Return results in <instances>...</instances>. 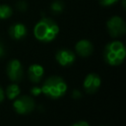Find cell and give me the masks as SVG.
<instances>
[{
    "instance_id": "6da1fadb",
    "label": "cell",
    "mask_w": 126,
    "mask_h": 126,
    "mask_svg": "<svg viewBox=\"0 0 126 126\" xmlns=\"http://www.w3.org/2000/svg\"><path fill=\"white\" fill-rule=\"evenodd\" d=\"M59 32L58 25L50 18H43L39 20L33 29L35 38L42 42L52 41Z\"/></svg>"
},
{
    "instance_id": "7a4b0ae2",
    "label": "cell",
    "mask_w": 126,
    "mask_h": 126,
    "mask_svg": "<svg viewBox=\"0 0 126 126\" xmlns=\"http://www.w3.org/2000/svg\"><path fill=\"white\" fill-rule=\"evenodd\" d=\"M126 56V49L121 41L114 40L106 44L103 51L104 61L111 66L120 65Z\"/></svg>"
},
{
    "instance_id": "3957f363",
    "label": "cell",
    "mask_w": 126,
    "mask_h": 126,
    "mask_svg": "<svg viewBox=\"0 0 126 126\" xmlns=\"http://www.w3.org/2000/svg\"><path fill=\"white\" fill-rule=\"evenodd\" d=\"M41 88V93L50 98H59L67 92V84L63 78L59 76H52L47 78Z\"/></svg>"
},
{
    "instance_id": "277c9868",
    "label": "cell",
    "mask_w": 126,
    "mask_h": 126,
    "mask_svg": "<svg viewBox=\"0 0 126 126\" xmlns=\"http://www.w3.org/2000/svg\"><path fill=\"white\" fill-rule=\"evenodd\" d=\"M106 28L112 37H120L126 32V24L124 20L118 16L111 17L106 23Z\"/></svg>"
},
{
    "instance_id": "5b68a950",
    "label": "cell",
    "mask_w": 126,
    "mask_h": 126,
    "mask_svg": "<svg viewBox=\"0 0 126 126\" xmlns=\"http://www.w3.org/2000/svg\"><path fill=\"white\" fill-rule=\"evenodd\" d=\"M34 100L32 98V96L29 95L17 96L13 102V107L19 114L31 113L34 109Z\"/></svg>"
},
{
    "instance_id": "8992f818",
    "label": "cell",
    "mask_w": 126,
    "mask_h": 126,
    "mask_svg": "<svg viewBox=\"0 0 126 126\" xmlns=\"http://www.w3.org/2000/svg\"><path fill=\"white\" fill-rule=\"evenodd\" d=\"M7 75L12 82H20L24 77V68L22 63L17 59L10 60L7 65Z\"/></svg>"
},
{
    "instance_id": "52a82bcc",
    "label": "cell",
    "mask_w": 126,
    "mask_h": 126,
    "mask_svg": "<svg viewBox=\"0 0 126 126\" xmlns=\"http://www.w3.org/2000/svg\"><path fill=\"white\" fill-rule=\"evenodd\" d=\"M100 84H101L100 77L97 74L91 73V74L86 76L84 83H83V87H84V90L86 93L94 94L99 89Z\"/></svg>"
},
{
    "instance_id": "ba28073f",
    "label": "cell",
    "mask_w": 126,
    "mask_h": 126,
    "mask_svg": "<svg viewBox=\"0 0 126 126\" xmlns=\"http://www.w3.org/2000/svg\"><path fill=\"white\" fill-rule=\"evenodd\" d=\"M55 58H56V61L61 66H70L75 62L76 55L72 50L67 48H62L56 52Z\"/></svg>"
},
{
    "instance_id": "9c48e42d",
    "label": "cell",
    "mask_w": 126,
    "mask_h": 126,
    "mask_svg": "<svg viewBox=\"0 0 126 126\" xmlns=\"http://www.w3.org/2000/svg\"><path fill=\"white\" fill-rule=\"evenodd\" d=\"M75 50H76V53L81 57H88L93 53L94 45L88 39H81L76 43Z\"/></svg>"
},
{
    "instance_id": "30bf717a",
    "label": "cell",
    "mask_w": 126,
    "mask_h": 126,
    "mask_svg": "<svg viewBox=\"0 0 126 126\" xmlns=\"http://www.w3.org/2000/svg\"><path fill=\"white\" fill-rule=\"evenodd\" d=\"M27 28L24 24L22 23H16L13 24L12 26H10L9 30H8V33L9 35L16 40H20L22 38H24L27 35Z\"/></svg>"
},
{
    "instance_id": "8fae6325",
    "label": "cell",
    "mask_w": 126,
    "mask_h": 126,
    "mask_svg": "<svg viewBox=\"0 0 126 126\" xmlns=\"http://www.w3.org/2000/svg\"><path fill=\"white\" fill-rule=\"evenodd\" d=\"M43 74H44L43 67L38 64H32L29 67V70H28L29 79L31 80V82L34 84L40 82V80L43 77Z\"/></svg>"
},
{
    "instance_id": "7c38bea8",
    "label": "cell",
    "mask_w": 126,
    "mask_h": 126,
    "mask_svg": "<svg viewBox=\"0 0 126 126\" xmlns=\"http://www.w3.org/2000/svg\"><path fill=\"white\" fill-rule=\"evenodd\" d=\"M20 93H21V91H20V88L18 87V85L17 84H12V85L7 87L5 94L7 95V97L9 99H15L17 96H19Z\"/></svg>"
},
{
    "instance_id": "4fadbf2b",
    "label": "cell",
    "mask_w": 126,
    "mask_h": 126,
    "mask_svg": "<svg viewBox=\"0 0 126 126\" xmlns=\"http://www.w3.org/2000/svg\"><path fill=\"white\" fill-rule=\"evenodd\" d=\"M12 14H13V10L10 6L6 4L0 5V20H5V19L10 18Z\"/></svg>"
},
{
    "instance_id": "5bb4252c",
    "label": "cell",
    "mask_w": 126,
    "mask_h": 126,
    "mask_svg": "<svg viewBox=\"0 0 126 126\" xmlns=\"http://www.w3.org/2000/svg\"><path fill=\"white\" fill-rule=\"evenodd\" d=\"M50 9H51V11L53 13H56V14L61 13L63 11V9H64V2L61 1V0L53 1L51 3V5H50Z\"/></svg>"
},
{
    "instance_id": "9a60e30c",
    "label": "cell",
    "mask_w": 126,
    "mask_h": 126,
    "mask_svg": "<svg viewBox=\"0 0 126 126\" xmlns=\"http://www.w3.org/2000/svg\"><path fill=\"white\" fill-rule=\"evenodd\" d=\"M16 6H17V9L19 10V11H26L27 10V3L25 2V1H19L17 4H16Z\"/></svg>"
},
{
    "instance_id": "2e32d148",
    "label": "cell",
    "mask_w": 126,
    "mask_h": 126,
    "mask_svg": "<svg viewBox=\"0 0 126 126\" xmlns=\"http://www.w3.org/2000/svg\"><path fill=\"white\" fill-rule=\"evenodd\" d=\"M119 0H99V3L102 6H111L113 4H115L116 2H118Z\"/></svg>"
},
{
    "instance_id": "e0dca14e",
    "label": "cell",
    "mask_w": 126,
    "mask_h": 126,
    "mask_svg": "<svg viewBox=\"0 0 126 126\" xmlns=\"http://www.w3.org/2000/svg\"><path fill=\"white\" fill-rule=\"evenodd\" d=\"M31 93H32V95L36 96L41 93V88L40 87H33V88L31 89Z\"/></svg>"
},
{
    "instance_id": "ac0fdd59",
    "label": "cell",
    "mask_w": 126,
    "mask_h": 126,
    "mask_svg": "<svg viewBox=\"0 0 126 126\" xmlns=\"http://www.w3.org/2000/svg\"><path fill=\"white\" fill-rule=\"evenodd\" d=\"M82 96V94H81V92L79 91V90H74L73 91V93H72V97L73 98H80Z\"/></svg>"
},
{
    "instance_id": "d6986e66",
    "label": "cell",
    "mask_w": 126,
    "mask_h": 126,
    "mask_svg": "<svg viewBox=\"0 0 126 126\" xmlns=\"http://www.w3.org/2000/svg\"><path fill=\"white\" fill-rule=\"evenodd\" d=\"M72 126H90V125L86 121H79V122H76L75 124H73Z\"/></svg>"
},
{
    "instance_id": "ffe728a7",
    "label": "cell",
    "mask_w": 126,
    "mask_h": 126,
    "mask_svg": "<svg viewBox=\"0 0 126 126\" xmlns=\"http://www.w3.org/2000/svg\"><path fill=\"white\" fill-rule=\"evenodd\" d=\"M4 96H5V93H4L3 89L0 87V102H1V101H3V99H4Z\"/></svg>"
},
{
    "instance_id": "44dd1931",
    "label": "cell",
    "mask_w": 126,
    "mask_h": 126,
    "mask_svg": "<svg viewBox=\"0 0 126 126\" xmlns=\"http://www.w3.org/2000/svg\"><path fill=\"white\" fill-rule=\"evenodd\" d=\"M4 54H5V49H4L3 45L0 43V57H3Z\"/></svg>"
}]
</instances>
